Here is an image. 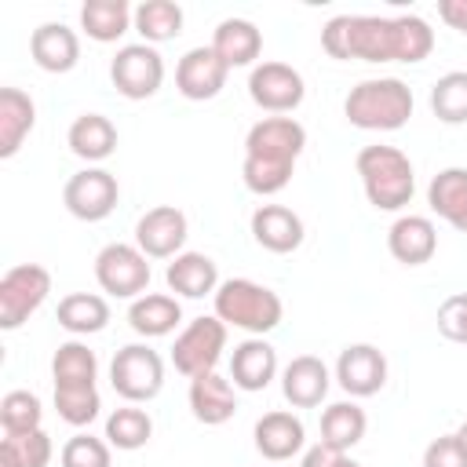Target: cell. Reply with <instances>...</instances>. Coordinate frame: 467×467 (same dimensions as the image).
Returning <instances> with one entry per match:
<instances>
[{"instance_id": "5bb4252c", "label": "cell", "mask_w": 467, "mask_h": 467, "mask_svg": "<svg viewBox=\"0 0 467 467\" xmlns=\"http://www.w3.org/2000/svg\"><path fill=\"white\" fill-rule=\"evenodd\" d=\"M226 77H230V66L212 51V44L208 47H190L175 66V88L190 102L215 99L226 88Z\"/></svg>"}, {"instance_id": "836d02e7", "label": "cell", "mask_w": 467, "mask_h": 467, "mask_svg": "<svg viewBox=\"0 0 467 467\" xmlns=\"http://www.w3.org/2000/svg\"><path fill=\"white\" fill-rule=\"evenodd\" d=\"M51 456H55V445L44 427L22 431V434H4V441H0V467H47Z\"/></svg>"}, {"instance_id": "d6a6232c", "label": "cell", "mask_w": 467, "mask_h": 467, "mask_svg": "<svg viewBox=\"0 0 467 467\" xmlns=\"http://www.w3.org/2000/svg\"><path fill=\"white\" fill-rule=\"evenodd\" d=\"M153 438V420L139 405H120L106 416V441L120 452H135Z\"/></svg>"}, {"instance_id": "f546056e", "label": "cell", "mask_w": 467, "mask_h": 467, "mask_svg": "<svg viewBox=\"0 0 467 467\" xmlns=\"http://www.w3.org/2000/svg\"><path fill=\"white\" fill-rule=\"evenodd\" d=\"M365 427H368V416L358 401H336L321 412V441L328 449L350 452L365 438Z\"/></svg>"}, {"instance_id": "ab89813d", "label": "cell", "mask_w": 467, "mask_h": 467, "mask_svg": "<svg viewBox=\"0 0 467 467\" xmlns=\"http://www.w3.org/2000/svg\"><path fill=\"white\" fill-rule=\"evenodd\" d=\"M109 441L95 438V434H73L62 452H58V463L62 467H109L113 456H109Z\"/></svg>"}, {"instance_id": "5b68a950", "label": "cell", "mask_w": 467, "mask_h": 467, "mask_svg": "<svg viewBox=\"0 0 467 467\" xmlns=\"http://www.w3.org/2000/svg\"><path fill=\"white\" fill-rule=\"evenodd\" d=\"M109 383L113 390L128 401V405H139V401H153L164 387V361L153 347L146 343H128L113 354V365H109Z\"/></svg>"}, {"instance_id": "d590c367", "label": "cell", "mask_w": 467, "mask_h": 467, "mask_svg": "<svg viewBox=\"0 0 467 467\" xmlns=\"http://www.w3.org/2000/svg\"><path fill=\"white\" fill-rule=\"evenodd\" d=\"M55 409L69 427H88L102 409L99 387L95 383H55Z\"/></svg>"}, {"instance_id": "7bdbcfd3", "label": "cell", "mask_w": 467, "mask_h": 467, "mask_svg": "<svg viewBox=\"0 0 467 467\" xmlns=\"http://www.w3.org/2000/svg\"><path fill=\"white\" fill-rule=\"evenodd\" d=\"M299 467H361V463H358V460H350L347 452L328 449L325 441H317V445H310V449L303 452Z\"/></svg>"}, {"instance_id": "7c38bea8", "label": "cell", "mask_w": 467, "mask_h": 467, "mask_svg": "<svg viewBox=\"0 0 467 467\" xmlns=\"http://www.w3.org/2000/svg\"><path fill=\"white\" fill-rule=\"evenodd\" d=\"M306 146V128L296 117H263L244 135V157L296 164Z\"/></svg>"}, {"instance_id": "277c9868", "label": "cell", "mask_w": 467, "mask_h": 467, "mask_svg": "<svg viewBox=\"0 0 467 467\" xmlns=\"http://www.w3.org/2000/svg\"><path fill=\"white\" fill-rule=\"evenodd\" d=\"M215 303V317L223 325H234V328H244L252 336H266L281 325L285 317V303L274 288L259 285V281H248V277H230L215 288L212 296Z\"/></svg>"}, {"instance_id": "4dcf8cb0", "label": "cell", "mask_w": 467, "mask_h": 467, "mask_svg": "<svg viewBox=\"0 0 467 467\" xmlns=\"http://www.w3.org/2000/svg\"><path fill=\"white\" fill-rule=\"evenodd\" d=\"M58 325L73 336H95L109 325V303L95 292H69L58 299Z\"/></svg>"}, {"instance_id": "4fadbf2b", "label": "cell", "mask_w": 467, "mask_h": 467, "mask_svg": "<svg viewBox=\"0 0 467 467\" xmlns=\"http://www.w3.org/2000/svg\"><path fill=\"white\" fill-rule=\"evenodd\" d=\"M336 383L350 398H372L387 387V358L372 343H350L336 358Z\"/></svg>"}, {"instance_id": "52a82bcc", "label": "cell", "mask_w": 467, "mask_h": 467, "mask_svg": "<svg viewBox=\"0 0 467 467\" xmlns=\"http://www.w3.org/2000/svg\"><path fill=\"white\" fill-rule=\"evenodd\" d=\"M150 255L139 244L113 241L95 255V281L113 299H139L150 285Z\"/></svg>"}, {"instance_id": "ac0fdd59", "label": "cell", "mask_w": 467, "mask_h": 467, "mask_svg": "<svg viewBox=\"0 0 467 467\" xmlns=\"http://www.w3.org/2000/svg\"><path fill=\"white\" fill-rule=\"evenodd\" d=\"M387 248L405 266H423L438 252V230L427 215H398L387 230Z\"/></svg>"}, {"instance_id": "484cf974", "label": "cell", "mask_w": 467, "mask_h": 467, "mask_svg": "<svg viewBox=\"0 0 467 467\" xmlns=\"http://www.w3.org/2000/svg\"><path fill=\"white\" fill-rule=\"evenodd\" d=\"M212 51L234 69V66H252L263 51V33L248 18H223L212 33Z\"/></svg>"}, {"instance_id": "603a6c76", "label": "cell", "mask_w": 467, "mask_h": 467, "mask_svg": "<svg viewBox=\"0 0 467 467\" xmlns=\"http://www.w3.org/2000/svg\"><path fill=\"white\" fill-rule=\"evenodd\" d=\"M190 412L204 427H219V423L234 420V412H237L234 383L223 379L219 372H204V376L190 379Z\"/></svg>"}, {"instance_id": "f1b7e54d", "label": "cell", "mask_w": 467, "mask_h": 467, "mask_svg": "<svg viewBox=\"0 0 467 467\" xmlns=\"http://www.w3.org/2000/svg\"><path fill=\"white\" fill-rule=\"evenodd\" d=\"M131 22H135V11L128 7V0H88L80 7V29L99 44L120 40Z\"/></svg>"}, {"instance_id": "7402d4cb", "label": "cell", "mask_w": 467, "mask_h": 467, "mask_svg": "<svg viewBox=\"0 0 467 467\" xmlns=\"http://www.w3.org/2000/svg\"><path fill=\"white\" fill-rule=\"evenodd\" d=\"M164 281L182 299H204V296H215L219 288V266L204 252H179L168 263Z\"/></svg>"}, {"instance_id": "d4e9b609", "label": "cell", "mask_w": 467, "mask_h": 467, "mask_svg": "<svg viewBox=\"0 0 467 467\" xmlns=\"http://www.w3.org/2000/svg\"><path fill=\"white\" fill-rule=\"evenodd\" d=\"M36 124V102L22 88H0V157H15Z\"/></svg>"}, {"instance_id": "44dd1931", "label": "cell", "mask_w": 467, "mask_h": 467, "mask_svg": "<svg viewBox=\"0 0 467 467\" xmlns=\"http://www.w3.org/2000/svg\"><path fill=\"white\" fill-rule=\"evenodd\" d=\"M277 376V350L263 336H248L230 354V379L237 390H266Z\"/></svg>"}, {"instance_id": "ba28073f", "label": "cell", "mask_w": 467, "mask_h": 467, "mask_svg": "<svg viewBox=\"0 0 467 467\" xmlns=\"http://www.w3.org/2000/svg\"><path fill=\"white\" fill-rule=\"evenodd\" d=\"M223 350H226V325H223L219 317H193V321L175 336L171 365H175L186 379H197V376H204V372H215Z\"/></svg>"}, {"instance_id": "e575fe53", "label": "cell", "mask_w": 467, "mask_h": 467, "mask_svg": "<svg viewBox=\"0 0 467 467\" xmlns=\"http://www.w3.org/2000/svg\"><path fill=\"white\" fill-rule=\"evenodd\" d=\"M51 376L55 383H95L99 376V358L88 343L80 339H69V343H58L55 358H51Z\"/></svg>"}, {"instance_id": "b9f144b4", "label": "cell", "mask_w": 467, "mask_h": 467, "mask_svg": "<svg viewBox=\"0 0 467 467\" xmlns=\"http://www.w3.org/2000/svg\"><path fill=\"white\" fill-rule=\"evenodd\" d=\"M423 467H467V452H463L456 431L434 438V441L423 449Z\"/></svg>"}, {"instance_id": "2e32d148", "label": "cell", "mask_w": 467, "mask_h": 467, "mask_svg": "<svg viewBox=\"0 0 467 467\" xmlns=\"http://www.w3.org/2000/svg\"><path fill=\"white\" fill-rule=\"evenodd\" d=\"M252 438H255L259 456H263V460H270V463L292 460V456H299V452H303V445H306L303 420H299L296 412H285V409H274V412L259 416V420H255Z\"/></svg>"}, {"instance_id": "ffe728a7", "label": "cell", "mask_w": 467, "mask_h": 467, "mask_svg": "<svg viewBox=\"0 0 467 467\" xmlns=\"http://www.w3.org/2000/svg\"><path fill=\"white\" fill-rule=\"evenodd\" d=\"M29 55L44 73H69L80 62V36L66 22H44L29 36Z\"/></svg>"}, {"instance_id": "60d3db41", "label": "cell", "mask_w": 467, "mask_h": 467, "mask_svg": "<svg viewBox=\"0 0 467 467\" xmlns=\"http://www.w3.org/2000/svg\"><path fill=\"white\" fill-rule=\"evenodd\" d=\"M438 332L452 343H467V292H452L438 306Z\"/></svg>"}, {"instance_id": "ee69618b", "label": "cell", "mask_w": 467, "mask_h": 467, "mask_svg": "<svg viewBox=\"0 0 467 467\" xmlns=\"http://www.w3.org/2000/svg\"><path fill=\"white\" fill-rule=\"evenodd\" d=\"M438 18L460 36H467V0H438Z\"/></svg>"}, {"instance_id": "83f0119b", "label": "cell", "mask_w": 467, "mask_h": 467, "mask_svg": "<svg viewBox=\"0 0 467 467\" xmlns=\"http://www.w3.org/2000/svg\"><path fill=\"white\" fill-rule=\"evenodd\" d=\"M66 142L80 161H106L117 150V124L106 113H80L69 124Z\"/></svg>"}, {"instance_id": "cb8c5ba5", "label": "cell", "mask_w": 467, "mask_h": 467, "mask_svg": "<svg viewBox=\"0 0 467 467\" xmlns=\"http://www.w3.org/2000/svg\"><path fill=\"white\" fill-rule=\"evenodd\" d=\"M427 204L452 230L467 234V168H441L427 186Z\"/></svg>"}, {"instance_id": "9a60e30c", "label": "cell", "mask_w": 467, "mask_h": 467, "mask_svg": "<svg viewBox=\"0 0 467 467\" xmlns=\"http://www.w3.org/2000/svg\"><path fill=\"white\" fill-rule=\"evenodd\" d=\"M190 223L175 204H157L135 223V244L150 259H175L186 244Z\"/></svg>"}, {"instance_id": "8d00e7d4", "label": "cell", "mask_w": 467, "mask_h": 467, "mask_svg": "<svg viewBox=\"0 0 467 467\" xmlns=\"http://www.w3.org/2000/svg\"><path fill=\"white\" fill-rule=\"evenodd\" d=\"M431 109L441 124H467V69H452L434 80Z\"/></svg>"}, {"instance_id": "6da1fadb", "label": "cell", "mask_w": 467, "mask_h": 467, "mask_svg": "<svg viewBox=\"0 0 467 467\" xmlns=\"http://www.w3.org/2000/svg\"><path fill=\"white\" fill-rule=\"evenodd\" d=\"M332 58L361 62H423L434 51V29L420 15H336L321 29Z\"/></svg>"}, {"instance_id": "74e56055", "label": "cell", "mask_w": 467, "mask_h": 467, "mask_svg": "<svg viewBox=\"0 0 467 467\" xmlns=\"http://www.w3.org/2000/svg\"><path fill=\"white\" fill-rule=\"evenodd\" d=\"M44 420V405L33 390H7L0 401V427L4 434H22V431H36Z\"/></svg>"}, {"instance_id": "e0dca14e", "label": "cell", "mask_w": 467, "mask_h": 467, "mask_svg": "<svg viewBox=\"0 0 467 467\" xmlns=\"http://www.w3.org/2000/svg\"><path fill=\"white\" fill-rule=\"evenodd\" d=\"M252 237L259 248L274 252V255H288L303 244L306 230H303V219L285 208V204H259L252 212Z\"/></svg>"}, {"instance_id": "30bf717a", "label": "cell", "mask_w": 467, "mask_h": 467, "mask_svg": "<svg viewBox=\"0 0 467 467\" xmlns=\"http://www.w3.org/2000/svg\"><path fill=\"white\" fill-rule=\"evenodd\" d=\"M117 201H120V186L117 175L106 168H84L69 175L62 186V204L80 223H102L117 208Z\"/></svg>"}, {"instance_id": "3957f363", "label": "cell", "mask_w": 467, "mask_h": 467, "mask_svg": "<svg viewBox=\"0 0 467 467\" xmlns=\"http://www.w3.org/2000/svg\"><path fill=\"white\" fill-rule=\"evenodd\" d=\"M354 168H358L365 197L376 212H401L416 193L412 161L398 146H365V150H358Z\"/></svg>"}, {"instance_id": "4316f807", "label": "cell", "mask_w": 467, "mask_h": 467, "mask_svg": "<svg viewBox=\"0 0 467 467\" xmlns=\"http://www.w3.org/2000/svg\"><path fill=\"white\" fill-rule=\"evenodd\" d=\"M179 321H182V306L168 292H146V296L131 299V306H128V325L139 336H146V339H157V336L175 332Z\"/></svg>"}, {"instance_id": "d6986e66", "label": "cell", "mask_w": 467, "mask_h": 467, "mask_svg": "<svg viewBox=\"0 0 467 467\" xmlns=\"http://www.w3.org/2000/svg\"><path fill=\"white\" fill-rule=\"evenodd\" d=\"M328 387H332V372H328V365H325L317 354H299V358H292V361L285 365V372H281V390H285V398H288L296 409H314V405H321L325 394H328Z\"/></svg>"}, {"instance_id": "9c48e42d", "label": "cell", "mask_w": 467, "mask_h": 467, "mask_svg": "<svg viewBox=\"0 0 467 467\" xmlns=\"http://www.w3.org/2000/svg\"><path fill=\"white\" fill-rule=\"evenodd\" d=\"M109 80L131 102L150 99L164 84V58L153 44H124L109 62Z\"/></svg>"}, {"instance_id": "7a4b0ae2", "label": "cell", "mask_w": 467, "mask_h": 467, "mask_svg": "<svg viewBox=\"0 0 467 467\" xmlns=\"http://www.w3.org/2000/svg\"><path fill=\"white\" fill-rule=\"evenodd\" d=\"M412 88L398 77H372L350 88L343 117L361 131H398L412 117Z\"/></svg>"}, {"instance_id": "f6af8a7d", "label": "cell", "mask_w": 467, "mask_h": 467, "mask_svg": "<svg viewBox=\"0 0 467 467\" xmlns=\"http://www.w3.org/2000/svg\"><path fill=\"white\" fill-rule=\"evenodd\" d=\"M456 438H460V445H463V452H467V420L456 427Z\"/></svg>"}, {"instance_id": "f35d334b", "label": "cell", "mask_w": 467, "mask_h": 467, "mask_svg": "<svg viewBox=\"0 0 467 467\" xmlns=\"http://www.w3.org/2000/svg\"><path fill=\"white\" fill-rule=\"evenodd\" d=\"M292 171H296V164L259 161V157H244V164H241V179H244V186H248L252 193H259V197H274V193H281V190L292 182Z\"/></svg>"}, {"instance_id": "1f68e13d", "label": "cell", "mask_w": 467, "mask_h": 467, "mask_svg": "<svg viewBox=\"0 0 467 467\" xmlns=\"http://www.w3.org/2000/svg\"><path fill=\"white\" fill-rule=\"evenodd\" d=\"M142 33V44H164L182 33V7L175 0H142L135 7V22Z\"/></svg>"}, {"instance_id": "8fae6325", "label": "cell", "mask_w": 467, "mask_h": 467, "mask_svg": "<svg viewBox=\"0 0 467 467\" xmlns=\"http://www.w3.org/2000/svg\"><path fill=\"white\" fill-rule=\"evenodd\" d=\"M248 95L259 109L281 117V113H292L303 102L306 84H303V73L288 62H259L248 73Z\"/></svg>"}, {"instance_id": "8992f818", "label": "cell", "mask_w": 467, "mask_h": 467, "mask_svg": "<svg viewBox=\"0 0 467 467\" xmlns=\"http://www.w3.org/2000/svg\"><path fill=\"white\" fill-rule=\"evenodd\" d=\"M51 274L40 263H18L0 277V328L15 332L22 328L47 299Z\"/></svg>"}]
</instances>
